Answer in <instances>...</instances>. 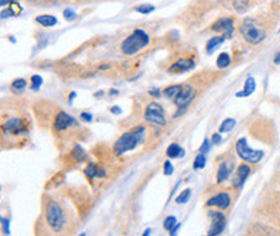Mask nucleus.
Listing matches in <instances>:
<instances>
[{
  "label": "nucleus",
  "mask_w": 280,
  "mask_h": 236,
  "mask_svg": "<svg viewBox=\"0 0 280 236\" xmlns=\"http://www.w3.org/2000/svg\"><path fill=\"white\" fill-rule=\"evenodd\" d=\"M145 138H146V128L142 125L134 128L129 132L123 133L117 139V142L114 143V151L118 156H120L123 153L134 150L137 146H140L145 141Z\"/></svg>",
  "instance_id": "1"
},
{
  "label": "nucleus",
  "mask_w": 280,
  "mask_h": 236,
  "mask_svg": "<svg viewBox=\"0 0 280 236\" xmlns=\"http://www.w3.org/2000/svg\"><path fill=\"white\" fill-rule=\"evenodd\" d=\"M239 33L248 44L257 45L267 36V29L256 18H245L239 27Z\"/></svg>",
  "instance_id": "2"
},
{
  "label": "nucleus",
  "mask_w": 280,
  "mask_h": 236,
  "mask_svg": "<svg viewBox=\"0 0 280 236\" xmlns=\"http://www.w3.org/2000/svg\"><path fill=\"white\" fill-rule=\"evenodd\" d=\"M150 43V36L143 30L136 29L129 36L124 39L120 44L123 54L125 56H133L137 52L146 48Z\"/></svg>",
  "instance_id": "3"
},
{
  "label": "nucleus",
  "mask_w": 280,
  "mask_h": 236,
  "mask_svg": "<svg viewBox=\"0 0 280 236\" xmlns=\"http://www.w3.org/2000/svg\"><path fill=\"white\" fill-rule=\"evenodd\" d=\"M45 218L48 224L51 226L54 232H60L63 230L66 224V214L62 205L58 201L51 200L47 204L45 209Z\"/></svg>",
  "instance_id": "4"
},
{
  "label": "nucleus",
  "mask_w": 280,
  "mask_h": 236,
  "mask_svg": "<svg viewBox=\"0 0 280 236\" xmlns=\"http://www.w3.org/2000/svg\"><path fill=\"white\" fill-rule=\"evenodd\" d=\"M235 151L243 162L249 164H258L265 156V152L262 150H252L248 145L247 138H239L236 141Z\"/></svg>",
  "instance_id": "5"
},
{
  "label": "nucleus",
  "mask_w": 280,
  "mask_h": 236,
  "mask_svg": "<svg viewBox=\"0 0 280 236\" xmlns=\"http://www.w3.org/2000/svg\"><path fill=\"white\" fill-rule=\"evenodd\" d=\"M197 97V88L191 84H183L181 91L178 92V95L174 97V105L178 107V112L174 116H178L186 111L189 105L193 102Z\"/></svg>",
  "instance_id": "6"
},
{
  "label": "nucleus",
  "mask_w": 280,
  "mask_h": 236,
  "mask_svg": "<svg viewBox=\"0 0 280 236\" xmlns=\"http://www.w3.org/2000/svg\"><path fill=\"white\" fill-rule=\"evenodd\" d=\"M145 120L154 125L167 124V118H165L163 106L156 104V102H151V104L147 105L146 110H145Z\"/></svg>",
  "instance_id": "7"
},
{
  "label": "nucleus",
  "mask_w": 280,
  "mask_h": 236,
  "mask_svg": "<svg viewBox=\"0 0 280 236\" xmlns=\"http://www.w3.org/2000/svg\"><path fill=\"white\" fill-rule=\"evenodd\" d=\"M250 173H252V168H250L249 163H241L240 166L236 168L233 178H231V186L235 190H240L241 187L244 186L245 181L248 180Z\"/></svg>",
  "instance_id": "8"
},
{
  "label": "nucleus",
  "mask_w": 280,
  "mask_h": 236,
  "mask_svg": "<svg viewBox=\"0 0 280 236\" xmlns=\"http://www.w3.org/2000/svg\"><path fill=\"white\" fill-rule=\"evenodd\" d=\"M208 214L212 219V224L208 231V235L217 236L224 232L225 226H226V217H225L224 213L217 212V210H211Z\"/></svg>",
  "instance_id": "9"
},
{
  "label": "nucleus",
  "mask_w": 280,
  "mask_h": 236,
  "mask_svg": "<svg viewBox=\"0 0 280 236\" xmlns=\"http://www.w3.org/2000/svg\"><path fill=\"white\" fill-rule=\"evenodd\" d=\"M212 30L215 33H222L226 39H231L234 35V20L231 17H221L212 25Z\"/></svg>",
  "instance_id": "10"
},
{
  "label": "nucleus",
  "mask_w": 280,
  "mask_h": 236,
  "mask_svg": "<svg viewBox=\"0 0 280 236\" xmlns=\"http://www.w3.org/2000/svg\"><path fill=\"white\" fill-rule=\"evenodd\" d=\"M231 203H233L231 195L226 191H222L216 194L215 196L209 198L207 200L206 205L207 207H217L221 210H227L230 208V205H231Z\"/></svg>",
  "instance_id": "11"
},
{
  "label": "nucleus",
  "mask_w": 280,
  "mask_h": 236,
  "mask_svg": "<svg viewBox=\"0 0 280 236\" xmlns=\"http://www.w3.org/2000/svg\"><path fill=\"white\" fill-rule=\"evenodd\" d=\"M234 169H235V162L233 159H227L220 163L217 169V174H216V181L218 185L226 182L230 178V176L233 174Z\"/></svg>",
  "instance_id": "12"
},
{
  "label": "nucleus",
  "mask_w": 280,
  "mask_h": 236,
  "mask_svg": "<svg viewBox=\"0 0 280 236\" xmlns=\"http://www.w3.org/2000/svg\"><path fill=\"white\" fill-rule=\"evenodd\" d=\"M75 124H76V120H75L74 116L69 115L65 111L58 112L56 119H54V129L58 130V132H62V130L67 129V128Z\"/></svg>",
  "instance_id": "13"
},
{
  "label": "nucleus",
  "mask_w": 280,
  "mask_h": 236,
  "mask_svg": "<svg viewBox=\"0 0 280 236\" xmlns=\"http://www.w3.org/2000/svg\"><path fill=\"white\" fill-rule=\"evenodd\" d=\"M195 67V59L194 58H179L178 61L173 63L169 68H168V72H172V74H181V72H186V71H190Z\"/></svg>",
  "instance_id": "14"
},
{
  "label": "nucleus",
  "mask_w": 280,
  "mask_h": 236,
  "mask_svg": "<svg viewBox=\"0 0 280 236\" xmlns=\"http://www.w3.org/2000/svg\"><path fill=\"white\" fill-rule=\"evenodd\" d=\"M4 133H9V134H20V133H25L26 129L24 127L21 119L12 118L7 120L3 125Z\"/></svg>",
  "instance_id": "15"
},
{
  "label": "nucleus",
  "mask_w": 280,
  "mask_h": 236,
  "mask_svg": "<svg viewBox=\"0 0 280 236\" xmlns=\"http://www.w3.org/2000/svg\"><path fill=\"white\" fill-rule=\"evenodd\" d=\"M256 91V80H254L253 76H248L247 80H245L244 87H243V91L238 92L236 93V97L240 98V97H249L253 92Z\"/></svg>",
  "instance_id": "16"
},
{
  "label": "nucleus",
  "mask_w": 280,
  "mask_h": 236,
  "mask_svg": "<svg viewBox=\"0 0 280 236\" xmlns=\"http://www.w3.org/2000/svg\"><path fill=\"white\" fill-rule=\"evenodd\" d=\"M84 173H85V176L89 178V180H93V178H96V177L104 178L105 176H106V172H105L104 169H100L99 166H97V164H95V163H92V162H90L89 164L86 166Z\"/></svg>",
  "instance_id": "17"
},
{
  "label": "nucleus",
  "mask_w": 280,
  "mask_h": 236,
  "mask_svg": "<svg viewBox=\"0 0 280 236\" xmlns=\"http://www.w3.org/2000/svg\"><path fill=\"white\" fill-rule=\"evenodd\" d=\"M225 40H226V38H225L224 35H222V36H213V38L209 39L208 42H207V44H206L207 53H208V54L213 53V52H215V50L217 49V48L220 47L221 44H224Z\"/></svg>",
  "instance_id": "18"
},
{
  "label": "nucleus",
  "mask_w": 280,
  "mask_h": 236,
  "mask_svg": "<svg viewBox=\"0 0 280 236\" xmlns=\"http://www.w3.org/2000/svg\"><path fill=\"white\" fill-rule=\"evenodd\" d=\"M167 156L169 159H177V158H183L185 156V150L177 143H172L168 146L167 148Z\"/></svg>",
  "instance_id": "19"
},
{
  "label": "nucleus",
  "mask_w": 280,
  "mask_h": 236,
  "mask_svg": "<svg viewBox=\"0 0 280 236\" xmlns=\"http://www.w3.org/2000/svg\"><path fill=\"white\" fill-rule=\"evenodd\" d=\"M35 22H38L39 25L44 27H52V26H56L58 20H57L54 16L51 15H42V16H38L35 18Z\"/></svg>",
  "instance_id": "20"
},
{
  "label": "nucleus",
  "mask_w": 280,
  "mask_h": 236,
  "mask_svg": "<svg viewBox=\"0 0 280 236\" xmlns=\"http://www.w3.org/2000/svg\"><path fill=\"white\" fill-rule=\"evenodd\" d=\"M216 65H217L218 68H227L230 65H231V57H230L229 53L224 52L221 53L220 56L217 57V61H216Z\"/></svg>",
  "instance_id": "21"
},
{
  "label": "nucleus",
  "mask_w": 280,
  "mask_h": 236,
  "mask_svg": "<svg viewBox=\"0 0 280 236\" xmlns=\"http://www.w3.org/2000/svg\"><path fill=\"white\" fill-rule=\"evenodd\" d=\"M235 125H236L235 119L227 118V119H225L222 123H221L218 132H220V133H229L230 130H233L234 128H235Z\"/></svg>",
  "instance_id": "22"
},
{
  "label": "nucleus",
  "mask_w": 280,
  "mask_h": 236,
  "mask_svg": "<svg viewBox=\"0 0 280 236\" xmlns=\"http://www.w3.org/2000/svg\"><path fill=\"white\" fill-rule=\"evenodd\" d=\"M26 87H27V82L25 79H16L13 80L12 84H11V89H12V92L17 93V95L18 93H22Z\"/></svg>",
  "instance_id": "23"
},
{
  "label": "nucleus",
  "mask_w": 280,
  "mask_h": 236,
  "mask_svg": "<svg viewBox=\"0 0 280 236\" xmlns=\"http://www.w3.org/2000/svg\"><path fill=\"white\" fill-rule=\"evenodd\" d=\"M250 0H233V8L235 9L238 13L245 12L249 8Z\"/></svg>",
  "instance_id": "24"
},
{
  "label": "nucleus",
  "mask_w": 280,
  "mask_h": 236,
  "mask_svg": "<svg viewBox=\"0 0 280 236\" xmlns=\"http://www.w3.org/2000/svg\"><path fill=\"white\" fill-rule=\"evenodd\" d=\"M182 88V84H176V86H170L168 88L164 89V96L168 98H174L177 95H178V92L181 91Z\"/></svg>",
  "instance_id": "25"
},
{
  "label": "nucleus",
  "mask_w": 280,
  "mask_h": 236,
  "mask_svg": "<svg viewBox=\"0 0 280 236\" xmlns=\"http://www.w3.org/2000/svg\"><path fill=\"white\" fill-rule=\"evenodd\" d=\"M206 163H207L206 153H199V155L195 158L194 164H193V168H194L195 171H198V169H203L204 167H206Z\"/></svg>",
  "instance_id": "26"
},
{
  "label": "nucleus",
  "mask_w": 280,
  "mask_h": 236,
  "mask_svg": "<svg viewBox=\"0 0 280 236\" xmlns=\"http://www.w3.org/2000/svg\"><path fill=\"white\" fill-rule=\"evenodd\" d=\"M190 196H191V190L190 189H186L181 192V194L177 196L176 199V203L177 204H186L189 200H190Z\"/></svg>",
  "instance_id": "27"
},
{
  "label": "nucleus",
  "mask_w": 280,
  "mask_h": 236,
  "mask_svg": "<svg viewBox=\"0 0 280 236\" xmlns=\"http://www.w3.org/2000/svg\"><path fill=\"white\" fill-rule=\"evenodd\" d=\"M177 224V218L174 217V215H169V217H167V218L164 219L163 222V227L165 228L167 231H170L172 230L174 226Z\"/></svg>",
  "instance_id": "28"
},
{
  "label": "nucleus",
  "mask_w": 280,
  "mask_h": 236,
  "mask_svg": "<svg viewBox=\"0 0 280 236\" xmlns=\"http://www.w3.org/2000/svg\"><path fill=\"white\" fill-rule=\"evenodd\" d=\"M155 9V7L151 6V4H142V6H138L134 8V11L138 13H141V15H149V13H151L152 11Z\"/></svg>",
  "instance_id": "29"
},
{
  "label": "nucleus",
  "mask_w": 280,
  "mask_h": 236,
  "mask_svg": "<svg viewBox=\"0 0 280 236\" xmlns=\"http://www.w3.org/2000/svg\"><path fill=\"white\" fill-rule=\"evenodd\" d=\"M42 84H43V77L40 76V75H33V76H31L30 88L33 89V91H39Z\"/></svg>",
  "instance_id": "30"
},
{
  "label": "nucleus",
  "mask_w": 280,
  "mask_h": 236,
  "mask_svg": "<svg viewBox=\"0 0 280 236\" xmlns=\"http://www.w3.org/2000/svg\"><path fill=\"white\" fill-rule=\"evenodd\" d=\"M74 156L78 162H84L86 159V152L80 147V146H75L74 148Z\"/></svg>",
  "instance_id": "31"
},
{
  "label": "nucleus",
  "mask_w": 280,
  "mask_h": 236,
  "mask_svg": "<svg viewBox=\"0 0 280 236\" xmlns=\"http://www.w3.org/2000/svg\"><path fill=\"white\" fill-rule=\"evenodd\" d=\"M63 17H65L66 21H74V20H76V17H78V15L74 12V11H71V9H65L63 11Z\"/></svg>",
  "instance_id": "32"
},
{
  "label": "nucleus",
  "mask_w": 280,
  "mask_h": 236,
  "mask_svg": "<svg viewBox=\"0 0 280 236\" xmlns=\"http://www.w3.org/2000/svg\"><path fill=\"white\" fill-rule=\"evenodd\" d=\"M173 171H174V167L172 166V163H170L169 160H167V162L164 163L163 167L164 176H170V174H173Z\"/></svg>",
  "instance_id": "33"
},
{
  "label": "nucleus",
  "mask_w": 280,
  "mask_h": 236,
  "mask_svg": "<svg viewBox=\"0 0 280 236\" xmlns=\"http://www.w3.org/2000/svg\"><path fill=\"white\" fill-rule=\"evenodd\" d=\"M9 9H11V12L13 13V16H18L20 13L22 12V8L21 6L17 3V2H13V3L9 4Z\"/></svg>",
  "instance_id": "34"
},
{
  "label": "nucleus",
  "mask_w": 280,
  "mask_h": 236,
  "mask_svg": "<svg viewBox=\"0 0 280 236\" xmlns=\"http://www.w3.org/2000/svg\"><path fill=\"white\" fill-rule=\"evenodd\" d=\"M211 146H212L211 139L206 138V139H204V142H203V145L200 146L199 152H200V153H207L209 150H211Z\"/></svg>",
  "instance_id": "35"
},
{
  "label": "nucleus",
  "mask_w": 280,
  "mask_h": 236,
  "mask_svg": "<svg viewBox=\"0 0 280 236\" xmlns=\"http://www.w3.org/2000/svg\"><path fill=\"white\" fill-rule=\"evenodd\" d=\"M0 221H2V226H3V233H7V235H9L11 233V230H9V221L6 218H0Z\"/></svg>",
  "instance_id": "36"
},
{
  "label": "nucleus",
  "mask_w": 280,
  "mask_h": 236,
  "mask_svg": "<svg viewBox=\"0 0 280 236\" xmlns=\"http://www.w3.org/2000/svg\"><path fill=\"white\" fill-rule=\"evenodd\" d=\"M221 139H222V137H221V133H215V134L212 136V143L218 145V143H221Z\"/></svg>",
  "instance_id": "37"
},
{
  "label": "nucleus",
  "mask_w": 280,
  "mask_h": 236,
  "mask_svg": "<svg viewBox=\"0 0 280 236\" xmlns=\"http://www.w3.org/2000/svg\"><path fill=\"white\" fill-rule=\"evenodd\" d=\"M149 95L151 96V97H155V98H159L161 96V92L159 91L158 88L155 89H151V91H149Z\"/></svg>",
  "instance_id": "38"
},
{
  "label": "nucleus",
  "mask_w": 280,
  "mask_h": 236,
  "mask_svg": "<svg viewBox=\"0 0 280 236\" xmlns=\"http://www.w3.org/2000/svg\"><path fill=\"white\" fill-rule=\"evenodd\" d=\"M92 114H88V112H81L80 119H83L84 121H92Z\"/></svg>",
  "instance_id": "39"
},
{
  "label": "nucleus",
  "mask_w": 280,
  "mask_h": 236,
  "mask_svg": "<svg viewBox=\"0 0 280 236\" xmlns=\"http://www.w3.org/2000/svg\"><path fill=\"white\" fill-rule=\"evenodd\" d=\"M12 16H13V13L11 12V9H7V11L4 9V11H2V18H3V20H4V18L12 17Z\"/></svg>",
  "instance_id": "40"
},
{
  "label": "nucleus",
  "mask_w": 280,
  "mask_h": 236,
  "mask_svg": "<svg viewBox=\"0 0 280 236\" xmlns=\"http://www.w3.org/2000/svg\"><path fill=\"white\" fill-rule=\"evenodd\" d=\"M110 112L114 114V115H120V114H122V109H120L119 106H113L110 109Z\"/></svg>",
  "instance_id": "41"
},
{
  "label": "nucleus",
  "mask_w": 280,
  "mask_h": 236,
  "mask_svg": "<svg viewBox=\"0 0 280 236\" xmlns=\"http://www.w3.org/2000/svg\"><path fill=\"white\" fill-rule=\"evenodd\" d=\"M179 227H181V223H177V224H176V226H174V227H173V228H172V230H170V232H169V233H170V235H176V233H177V231H178V230H179Z\"/></svg>",
  "instance_id": "42"
},
{
  "label": "nucleus",
  "mask_w": 280,
  "mask_h": 236,
  "mask_svg": "<svg viewBox=\"0 0 280 236\" xmlns=\"http://www.w3.org/2000/svg\"><path fill=\"white\" fill-rule=\"evenodd\" d=\"M13 2H17V0H0V4L3 7L6 6H9L11 3H13Z\"/></svg>",
  "instance_id": "43"
},
{
  "label": "nucleus",
  "mask_w": 280,
  "mask_h": 236,
  "mask_svg": "<svg viewBox=\"0 0 280 236\" xmlns=\"http://www.w3.org/2000/svg\"><path fill=\"white\" fill-rule=\"evenodd\" d=\"M274 63H275V65H280V50H279V52H277L276 54H275Z\"/></svg>",
  "instance_id": "44"
},
{
  "label": "nucleus",
  "mask_w": 280,
  "mask_h": 236,
  "mask_svg": "<svg viewBox=\"0 0 280 236\" xmlns=\"http://www.w3.org/2000/svg\"><path fill=\"white\" fill-rule=\"evenodd\" d=\"M104 95H105V92L104 91H100V92H96V93L93 96H95L96 98H99V97H102V96H104Z\"/></svg>",
  "instance_id": "45"
},
{
  "label": "nucleus",
  "mask_w": 280,
  "mask_h": 236,
  "mask_svg": "<svg viewBox=\"0 0 280 236\" xmlns=\"http://www.w3.org/2000/svg\"><path fill=\"white\" fill-rule=\"evenodd\" d=\"M75 97H76V93H75V92H71V93H70V97H69V102H70V104H71L72 100H74Z\"/></svg>",
  "instance_id": "46"
},
{
  "label": "nucleus",
  "mask_w": 280,
  "mask_h": 236,
  "mask_svg": "<svg viewBox=\"0 0 280 236\" xmlns=\"http://www.w3.org/2000/svg\"><path fill=\"white\" fill-rule=\"evenodd\" d=\"M150 233H151V228H146V230H145V232H143V236H149Z\"/></svg>",
  "instance_id": "47"
},
{
  "label": "nucleus",
  "mask_w": 280,
  "mask_h": 236,
  "mask_svg": "<svg viewBox=\"0 0 280 236\" xmlns=\"http://www.w3.org/2000/svg\"><path fill=\"white\" fill-rule=\"evenodd\" d=\"M109 93H110V95H118V93H119V92H118L117 89H111V91L109 92Z\"/></svg>",
  "instance_id": "48"
}]
</instances>
